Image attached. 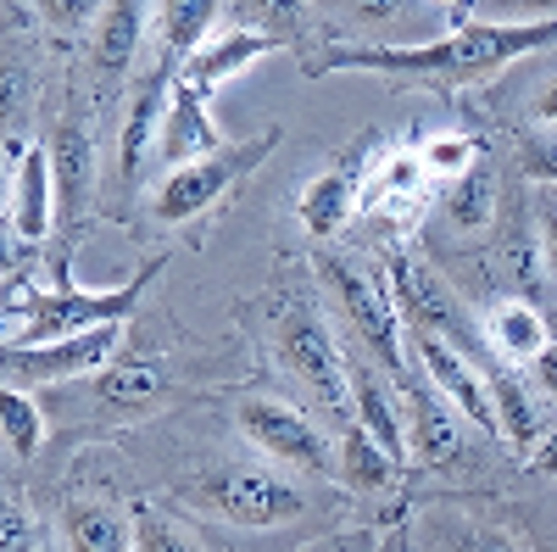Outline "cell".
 <instances>
[{
    "instance_id": "obj_1",
    "label": "cell",
    "mask_w": 557,
    "mask_h": 552,
    "mask_svg": "<svg viewBox=\"0 0 557 552\" xmlns=\"http://www.w3.org/2000/svg\"><path fill=\"white\" fill-rule=\"evenodd\" d=\"M557 45V23H457L430 45H330L312 57L301 73L330 78V73H374V78H401V84H435V89H462L485 84L519 57H535Z\"/></svg>"
},
{
    "instance_id": "obj_2",
    "label": "cell",
    "mask_w": 557,
    "mask_h": 552,
    "mask_svg": "<svg viewBox=\"0 0 557 552\" xmlns=\"http://www.w3.org/2000/svg\"><path fill=\"white\" fill-rule=\"evenodd\" d=\"M262 335H268V352L285 375L312 396V407L330 419L335 430H346L357 419V402H351V357L335 346L330 324L312 296L301 291H278L262 302Z\"/></svg>"
},
{
    "instance_id": "obj_3",
    "label": "cell",
    "mask_w": 557,
    "mask_h": 552,
    "mask_svg": "<svg viewBox=\"0 0 557 552\" xmlns=\"http://www.w3.org/2000/svg\"><path fill=\"white\" fill-rule=\"evenodd\" d=\"M178 502L190 514L235 525V530H278L323 508L307 475H290L278 464H251V457H228V464L190 475L178 486Z\"/></svg>"
},
{
    "instance_id": "obj_4",
    "label": "cell",
    "mask_w": 557,
    "mask_h": 552,
    "mask_svg": "<svg viewBox=\"0 0 557 552\" xmlns=\"http://www.w3.org/2000/svg\"><path fill=\"white\" fill-rule=\"evenodd\" d=\"M168 268V257H146L123 285L112 291H73V285H12L7 291V346H34V341H62V335H84L101 324H128V312L139 307V296L151 291V280Z\"/></svg>"
},
{
    "instance_id": "obj_5",
    "label": "cell",
    "mask_w": 557,
    "mask_h": 552,
    "mask_svg": "<svg viewBox=\"0 0 557 552\" xmlns=\"http://www.w3.org/2000/svg\"><path fill=\"white\" fill-rule=\"evenodd\" d=\"M312 273L330 291L335 312L346 318V330L357 341V352L374 363V368H391V380L401 385L412 375V346H407V324L396 312V296L385 280H374L357 257H341V252H312Z\"/></svg>"
},
{
    "instance_id": "obj_6",
    "label": "cell",
    "mask_w": 557,
    "mask_h": 552,
    "mask_svg": "<svg viewBox=\"0 0 557 552\" xmlns=\"http://www.w3.org/2000/svg\"><path fill=\"white\" fill-rule=\"evenodd\" d=\"M278 140H285V128L268 123L257 140L223 146V151H212V157H201V162H184V168L162 173L157 191H151V218L168 223V229H184V223L207 218L212 207H223L228 196H235V184H240L246 173H257V168L273 157Z\"/></svg>"
},
{
    "instance_id": "obj_7",
    "label": "cell",
    "mask_w": 557,
    "mask_h": 552,
    "mask_svg": "<svg viewBox=\"0 0 557 552\" xmlns=\"http://www.w3.org/2000/svg\"><path fill=\"white\" fill-rule=\"evenodd\" d=\"M385 285L396 296V312H401L407 330H424V335L451 341L462 357H474L480 368L496 363L485 335H480V324H474V312H469V302L446 285V273L435 262L412 257V252H391L385 257Z\"/></svg>"
},
{
    "instance_id": "obj_8",
    "label": "cell",
    "mask_w": 557,
    "mask_h": 552,
    "mask_svg": "<svg viewBox=\"0 0 557 552\" xmlns=\"http://www.w3.org/2000/svg\"><path fill=\"white\" fill-rule=\"evenodd\" d=\"M235 425H240L246 446H257L268 464L307 475V480H341V446L307 407L273 402V396H246L235 407Z\"/></svg>"
},
{
    "instance_id": "obj_9",
    "label": "cell",
    "mask_w": 557,
    "mask_h": 552,
    "mask_svg": "<svg viewBox=\"0 0 557 552\" xmlns=\"http://www.w3.org/2000/svg\"><path fill=\"white\" fill-rule=\"evenodd\" d=\"M51 179H57V235L45 252V268H51V285H67L73 252L89 223V196H96V134L78 118V107L62 112L51 134Z\"/></svg>"
},
{
    "instance_id": "obj_10",
    "label": "cell",
    "mask_w": 557,
    "mask_h": 552,
    "mask_svg": "<svg viewBox=\"0 0 557 552\" xmlns=\"http://www.w3.org/2000/svg\"><path fill=\"white\" fill-rule=\"evenodd\" d=\"M312 12L330 23L341 39L335 45H430L457 28L451 7L441 0H312Z\"/></svg>"
},
{
    "instance_id": "obj_11",
    "label": "cell",
    "mask_w": 557,
    "mask_h": 552,
    "mask_svg": "<svg viewBox=\"0 0 557 552\" xmlns=\"http://www.w3.org/2000/svg\"><path fill=\"white\" fill-rule=\"evenodd\" d=\"M123 341V324H101V330H84V335H62V341H34V346H7L0 357V375L7 385H62V380H84V375H101L112 363Z\"/></svg>"
},
{
    "instance_id": "obj_12",
    "label": "cell",
    "mask_w": 557,
    "mask_h": 552,
    "mask_svg": "<svg viewBox=\"0 0 557 552\" xmlns=\"http://www.w3.org/2000/svg\"><path fill=\"white\" fill-rule=\"evenodd\" d=\"M401 419H407V457L418 469H451L469 436H462V413L430 385L424 368H412L401 380Z\"/></svg>"
},
{
    "instance_id": "obj_13",
    "label": "cell",
    "mask_w": 557,
    "mask_h": 552,
    "mask_svg": "<svg viewBox=\"0 0 557 552\" xmlns=\"http://www.w3.org/2000/svg\"><path fill=\"white\" fill-rule=\"evenodd\" d=\"M407 346H412V363L430 375V385H435L485 441H496L502 425H496V402H491V385H485V375H480V363L462 357V352H457L451 341H441V335H424V330H407Z\"/></svg>"
},
{
    "instance_id": "obj_14",
    "label": "cell",
    "mask_w": 557,
    "mask_h": 552,
    "mask_svg": "<svg viewBox=\"0 0 557 552\" xmlns=\"http://www.w3.org/2000/svg\"><path fill=\"white\" fill-rule=\"evenodd\" d=\"M178 73H184V62H178V57H168L162 45H157V62L134 78L128 107H123V128H117V168H123V179H134V173H139V162H146V157L157 151V134H162V123H168V107H173Z\"/></svg>"
},
{
    "instance_id": "obj_15",
    "label": "cell",
    "mask_w": 557,
    "mask_h": 552,
    "mask_svg": "<svg viewBox=\"0 0 557 552\" xmlns=\"http://www.w3.org/2000/svg\"><path fill=\"white\" fill-rule=\"evenodd\" d=\"M374 140L380 134H362V140L351 146V157H341L335 168H323L318 179L301 184V196H296V218L307 235L318 241H330L346 229V218L362 207V191H368V157H374Z\"/></svg>"
},
{
    "instance_id": "obj_16",
    "label": "cell",
    "mask_w": 557,
    "mask_h": 552,
    "mask_svg": "<svg viewBox=\"0 0 557 552\" xmlns=\"http://www.w3.org/2000/svg\"><path fill=\"white\" fill-rule=\"evenodd\" d=\"M173 396V375L157 357H112L101 375H89V402L107 419H146Z\"/></svg>"
},
{
    "instance_id": "obj_17",
    "label": "cell",
    "mask_w": 557,
    "mask_h": 552,
    "mask_svg": "<svg viewBox=\"0 0 557 552\" xmlns=\"http://www.w3.org/2000/svg\"><path fill=\"white\" fill-rule=\"evenodd\" d=\"M223 146H228V140L218 134V123H212V112H207V96H201V89H190V84H184V73H178L168 123H162V134H157V157H162V168L173 173V168L201 162V157H212V151H223Z\"/></svg>"
},
{
    "instance_id": "obj_18",
    "label": "cell",
    "mask_w": 557,
    "mask_h": 552,
    "mask_svg": "<svg viewBox=\"0 0 557 552\" xmlns=\"http://www.w3.org/2000/svg\"><path fill=\"white\" fill-rule=\"evenodd\" d=\"M273 51H285V45L268 39V34H251V28H228V34L207 39L201 51L184 62V84L201 89V96H218L228 78H240L251 62H262V57H273Z\"/></svg>"
},
{
    "instance_id": "obj_19",
    "label": "cell",
    "mask_w": 557,
    "mask_h": 552,
    "mask_svg": "<svg viewBox=\"0 0 557 552\" xmlns=\"http://www.w3.org/2000/svg\"><path fill=\"white\" fill-rule=\"evenodd\" d=\"M62 541L67 552H134V514L107 496L73 491L62 502Z\"/></svg>"
},
{
    "instance_id": "obj_20",
    "label": "cell",
    "mask_w": 557,
    "mask_h": 552,
    "mask_svg": "<svg viewBox=\"0 0 557 552\" xmlns=\"http://www.w3.org/2000/svg\"><path fill=\"white\" fill-rule=\"evenodd\" d=\"M485 385H491V402H496V425H502V436L513 441V452L530 457V452L541 446V436L552 430L541 396H535L507 363H485Z\"/></svg>"
},
{
    "instance_id": "obj_21",
    "label": "cell",
    "mask_w": 557,
    "mask_h": 552,
    "mask_svg": "<svg viewBox=\"0 0 557 552\" xmlns=\"http://www.w3.org/2000/svg\"><path fill=\"white\" fill-rule=\"evenodd\" d=\"M157 17V0H107L101 23L89 28V57H96L101 73H128L139 57V39H146V23Z\"/></svg>"
},
{
    "instance_id": "obj_22",
    "label": "cell",
    "mask_w": 557,
    "mask_h": 552,
    "mask_svg": "<svg viewBox=\"0 0 557 552\" xmlns=\"http://www.w3.org/2000/svg\"><path fill=\"white\" fill-rule=\"evenodd\" d=\"M351 357V352H346ZM351 402H357V425H368L374 430V441L391 452V457H401V464H412L407 457V419H401V396L374 375V363H362V357H351Z\"/></svg>"
},
{
    "instance_id": "obj_23",
    "label": "cell",
    "mask_w": 557,
    "mask_h": 552,
    "mask_svg": "<svg viewBox=\"0 0 557 552\" xmlns=\"http://www.w3.org/2000/svg\"><path fill=\"white\" fill-rule=\"evenodd\" d=\"M496 168L480 157L474 168H462L457 179H446L441 191V223L451 229V235H485V229L496 223Z\"/></svg>"
},
{
    "instance_id": "obj_24",
    "label": "cell",
    "mask_w": 557,
    "mask_h": 552,
    "mask_svg": "<svg viewBox=\"0 0 557 552\" xmlns=\"http://www.w3.org/2000/svg\"><path fill=\"white\" fill-rule=\"evenodd\" d=\"M424 547L430 552H530V541L519 530L480 519V514H462V508H435L424 519Z\"/></svg>"
},
{
    "instance_id": "obj_25",
    "label": "cell",
    "mask_w": 557,
    "mask_h": 552,
    "mask_svg": "<svg viewBox=\"0 0 557 552\" xmlns=\"http://www.w3.org/2000/svg\"><path fill=\"white\" fill-rule=\"evenodd\" d=\"M401 457H391L380 441H374V430L368 425H346L341 430V486L346 491H357V496H385V491H396L401 486Z\"/></svg>"
},
{
    "instance_id": "obj_26",
    "label": "cell",
    "mask_w": 557,
    "mask_h": 552,
    "mask_svg": "<svg viewBox=\"0 0 557 552\" xmlns=\"http://www.w3.org/2000/svg\"><path fill=\"white\" fill-rule=\"evenodd\" d=\"M430 168H424V151H391V162L368 179V191H362V207H374V212H385L391 207V218H412L418 207L430 201Z\"/></svg>"
},
{
    "instance_id": "obj_27",
    "label": "cell",
    "mask_w": 557,
    "mask_h": 552,
    "mask_svg": "<svg viewBox=\"0 0 557 552\" xmlns=\"http://www.w3.org/2000/svg\"><path fill=\"white\" fill-rule=\"evenodd\" d=\"M485 341H491V352L502 363H535L546 352V341H552V324H546V312L535 302L513 296V302H502L485 318Z\"/></svg>"
},
{
    "instance_id": "obj_28",
    "label": "cell",
    "mask_w": 557,
    "mask_h": 552,
    "mask_svg": "<svg viewBox=\"0 0 557 552\" xmlns=\"http://www.w3.org/2000/svg\"><path fill=\"white\" fill-rule=\"evenodd\" d=\"M218 0H157V45L168 57L190 62L201 45L212 39V23H218Z\"/></svg>"
},
{
    "instance_id": "obj_29",
    "label": "cell",
    "mask_w": 557,
    "mask_h": 552,
    "mask_svg": "<svg viewBox=\"0 0 557 552\" xmlns=\"http://www.w3.org/2000/svg\"><path fill=\"white\" fill-rule=\"evenodd\" d=\"M134 552H212V541L162 502H134Z\"/></svg>"
},
{
    "instance_id": "obj_30",
    "label": "cell",
    "mask_w": 557,
    "mask_h": 552,
    "mask_svg": "<svg viewBox=\"0 0 557 552\" xmlns=\"http://www.w3.org/2000/svg\"><path fill=\"white\" fill-rule=\"evenodd\" d=\"M228 17H235V28L268 34V39L296 45V51H301V34L312 23V0H235Z\"/></svg>"
},
{
    "instance_id": "obj_31",
    "label": "cell",
    "mask_w": 557,
    "mask_h": 552,
    "mask_svg": "<svg viewBox=\"0 0 557 552\" xmlns=\"http://www.w3.org/2000/svg\"><path fill=\"white\" fill-rule=\"evenodd\" d=\"M0 430H7L12 457H34L45 446V413L23 385H7V396H0Z\"/></svg>"
},
{
    "instance_id": "obj_32",
    "label": "cell",
    "mask_w": 557,
    "mask_h": 552,
    "mask_svg": "<svg viewBox=\"0 0 557 552\" xmlns=\"http://www.w3.org/2000/svg\"><path fill=\"white\" fill-rule=\"evenodd\" d=\"M424 151V168H430V179H457L462 168H474L480 162V140H469V134H435V140H424L418 146Z\"/></svg>"
},
{
    "instance_id": "obj_33",
    "label": "cell",
    "mask_w": 557,
    "mask_h": 552,
    "mask_svg": "<svg viewBox=\"0 0 557 552\" xmlns=\"http://www.w3.org/2000/svg\"><path fill=\"white\" fill-rule=\"evenodd\" d=\"M462 17H480V23H557V0H469Z\"/></svg>"
},
{
    "instance_id": "obj_34",
    "label": "cell",
    "mask_w": 557,
    "mask_h": 552,
    "mask_svg": "<svg viewBox=\"0 0 557 552\" xmlns=\"http://www.w3.org/2000/svg\"><path fill=\"white\" fill-rule=\"evenodd\" d=\"M0 541L7 552H45V525L28 514L23 496H7V519H0Z\"/></svg>"
},
{
    "instance_id": "obj_35",
    "label": "cell",
    "mask_w": 557,
    "mask_h": 552,
    "mask_svg": "<svg viewBox=\"0 0 557 552\" xmlns=\"http://www.w3.org/2000/svg\"><path fill=\"white\" fill-rule=\"evenodd\" d=\"M39 12H45V23H51L57 34H84V28L101 23L107 0H39Z\"/></svg>"
},
{
    "instance_id": "obj_36",
    "label": "cell",
    "mask_w": 557,
    "mask_h": 552,
    "mask_svg": "<svg viewBox=\"0 0 557 552\" xmlns=\"http://www.w3.org/2000/svg\"><path fill=\"white\" fill-rule=\"evenodd\" d=\"M541 268H546V280L557 285V191L541 196Z\"/></svg>"
},
{
    "instance_id": "obj_37",
    "label": "cell",
    "mask_w": 557,
    "mask_h": 552,
    "mask_svg": "<svg viewBox=\"0 0 557 552\" xmlns=\"http://www.w3.org/2000/svg\"><path fill=\"white\" fill-rule=\"evenodd\" d=\"M285 552H374V530H330L307 547H285Z\"/></svg>"
},
{
    "instance_id": "obj_38",
    "label": "cell",
    "mask_w": 557,
    "mask_h": 552,
    "mask_svg": "<svg viewBox=\"0 0 557 552\" xmlns=\"http://www.w3.org/2000/svg\"><path fill=\"white\" fill-rule=\"evenodd\" d=\"M519 162H524L541 184H552V191H557V128H552V140H530Z\"/></svg>"
},
{
    "instance_id": "obj_39",
    "label": "cell",
    "mask_w": 557,
    "mask_h": 552,
    "mask_svg": "<svg viewBox=\"0 0 557 552\" xmlns=\"http://www.w3.org/2000/svg\"><path fill=\"white\" fill-rule=\"evenodd\" d=\"M530 368H535V385H541V396H546V402H557V341H546V352H541Z\"/></svg>"
},
{
    "instance_id": "obj_40",
    "label": "cell",
    "mask_w": 557,
    "mask_h": 552,
    "mask_svg": "<svg viewBox=\"0 0 557 552\" xmlns=\"http://www.w3.org/2000/svg\"><path fill=\"white\" fill-rule=\"evenodd\" d=\"M530 469H535V475H557V425H552V430L541 436V446L530 452Z\"/></svg>"
},
{
    "instance_id": "obj_41",
    "label": "cell",
    "mask_w": 557,
    "mask_h": 552,
    "mask_svg": "<svg viewBox=\"0 0 557 552\" xmlns=\"http://www.w3.org/2000/svg\"><path fill=\"white\" fill-rule=\"evenodd\" d=\"M535 118H541L546 128H557V78H552V84H541V96H535Z\"/></svg>"
},
{
    "instance_id": "obj_42",
    "label": "cell",
    "mask_w": 557,
    "mask_h": 552,
    "mask_svg": "<svg viewBox=\"0 0 557 552\" xmlns=\"http://www.w3.org/2000/svg\"><path fill=\"white\" fill-rule=\"evenodd\" d=\"M441 7H451V17H457V23H469V17H462V12H469V0H441Z\"/></svg>"
},
{
    "instance_id": "obj_43",
    "label": "cell",
    "mask_w": 557,
    "mask_h": 552,
    "mask_svg": "<svg viewBox=\"0 0 557 552\" xmlns=\"http://www.w3.org/2000/svg\"><path fill=\"white\" fill-rule=\"evenodd\" d=\"M396 552H418V547H412V541H396Z\"/></svg>"
}]
</instances>
